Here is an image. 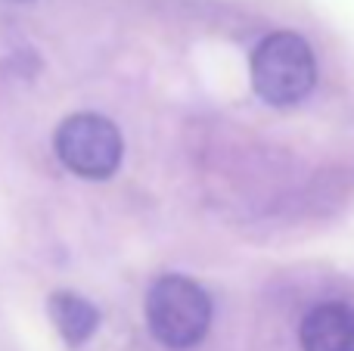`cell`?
<instances>
[{
    "label": "cell",
    "mask_w": 354,
    "mask_h": 351,
    "mask_svg": "<svg viewBox=\"0 0 354 351\" xmlns=\"http://www.w3.org/2000/svg\"><path fill=\"white\" fill-rule=\"evenodd\" d=\"M147 327L159 345L187 351L199 345L212 327V298L196 280L165 274L147 292Z\"/></svg>",
    "instance_id": "obj_1"
},
{
    "label": "cell",
    "mask_w": 354,
    "mask_h": 351,
    "mask_svg": "<svg viewBox=\"0 0 354 351\" xmlns=\"http://www.w3.org/2000/svg\"><path fill=\"white\" fill-rule=\"evenodd\" d=\"M317 84V59L305 37L274 31L252 50V87L270 106H295Z\"/></svg>",
    "instance_id": "obj_2"
},
{
    "label": "cell",
    "mask_w": 354,
    "mask_h": 351,
    "mask_svg": "<svg viewBox=\"0 0 354 351\" xmlns=\"http://www.w3.org/2000/svg\"><path fill=\"white\" fill-rule=\"evenodd\" d=\"M53 146L59 162L84 180H106L118 171L124 143L118 128L97 112H75L56 128Z\"/></svg>",
    "instance_id": "obj_3"
},
{
    "label": "cell",
    "mask_w": 354,
    "mask_h": 351,
    "mask_svg": "<svg viewBox=\"0 0 354 351\" xmlns=\"http://www.w3.org/2000/svg\"><path fill=\"white\" fill-rule=\"evenodd\" d=\"M301 351H354V308L324 302L311 308L299 330Z\"/></svg>",
    "instance_id": "obj_4"
},
{
    "label": "cell",
    "mask_w": 354,
    "mask_h": 351,
    "mask_svg": "<svg viewBox=\"0 0 354 351\" xmlns=\"http://www.w3.org/2000/svg\"><path fill=\"white\" fill-rule=\"evenodd\" d=\"M47 314H50V321L56 323V330H59V336L66 339L68 348L84 345L100 327L97 305L87 302V298L78 296V292H68V290H59L50 296Z\"/></svg>",
    "instance_id": "obj_5"
}]
</instances>
